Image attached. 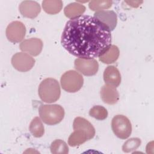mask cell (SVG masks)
<instances>
[{
  "label": "cell",
  "instance_id": "cell-1",
  "mask_svg": "<svg viewBox=\"0 0 154 154\" xmlns=\"http://www.w3.org/2000/svg\"><path fill=\"white\" fill-rule=\"evenodd\" d=\"M61 43L76 57L94 59L111 46V34L108 28L94 16L82 15L66 23Z\"/></svg>",
  "mask_w": 154,
  "mask_h": 154
},
{
  "label": "cell",
  "instance_id": "cell-2",
  "mask_svg": "<svg viewBox=\"0 0 154 154\" xmlns=\"http://www.w3.org/2000/svg\"><path fill=\"white\" fill-rule=\"evenodd\" d=\"M38 93L42 101L46 103H53L60 97V86L57 80L52 78L45 79L38 86Z\"/></svg>",
  "mask_w": 154,
  "mask_h": 154
},
{
  "label": "cell",
  "instance_id": "cell-3",
  "mask_svg": "<svg viewBox=\"0 0 154 154\" xmlns=\"http://www.w3.org/2000/svg\"><path fill=\"white\" fill-rule=\"evenodd\" d=\"M42 120L48 125H55L60 123L64 117V109L60 105H42L38 109Z\"/></svg>",
  "mask_w": 154,
  "mask_h": 154
},
{
  "label": "cell",
  "instance_id": "cell-4",
  "mask_svg": "<svg viewBox=\"0 0 154 154\" xmlns=\"http://www.w3.org/2000/svg\"><path fill=\"white\" fill-rule=\"evenodd\" d=\"M60 83L62 88L66 91L75 93L82 88L84 79L77 71L70 70L63 74L60 79Z\"/></svg>",
  "mask_w": 154,
  "mask_h": 154
},
{
  "label": "cell",
  "instance_id": "cell-5",
  "mask_svg": "<svg viewBox=\"0 0 154 154\" xmlns=\"http://www.w3.org/2000/svg\"><path fill=\"white\" fill-rule=\"evenodd\" d=\"M111 128L116 136L122 140L128 138L132 132L131 123L129 119L123 115H116L112 118Z\"/></svg>",
  "mask_w": 154,
  "mask_h": 154
},
{
  "label": "cell",
  "instance_id": "cell-6",
  "mask_svg": "<svg viewBox=\"0 0 154 154\" xmlns=\"http://www.w3.org/2000/svg\"><path fill=\"white\" fill-rule=\"evenodd\" d=\"M11 64L17 70L25 72L30 70L35 64V60L29 54L22 52L13 55Z\"/></svg>",
  "mask_w": 154,
  "mask_h": 154
},
{
  "label": "cell",
  "instance_id": "cell-7",
  "mask_svg": "<svg viewBox=\"0 0 154 154\" xmlns=\"http://www.w3.org/2000/svg\"><path fill=\"white\" fill-rule=\"evenodd\" d=\"M26 34V28L20 21H13L8 24L5 34L7 39L12 43H19L23 40Z\"/></svg>",
  "mask_w": 154,
  "mask_h": 154
},
{
  "label": "cell",
  "instance_id": "cell-8",
  "mask_svg": "<svg viewBox=\"0 0 154 154\" xmlns=\"http://www.w3.org/2000/svg\"><path fill=\"white\" fill-rule=\"evenodd\" d=\"M74 67L84 75L90 76L96 74L99 69V64L95 59L77 58L75 60Z\"/></svg>",
  "mask_w": 154,
  "mask_h": 154
},
{
  "label": "cell",
  "instance_id": "cell-9",
  "mask_svg": "<svg viewBox=\"0 0 154 154\" xmlns=\"http://www.w3.org/2000/svg\"><path fill=\"white\" fill-rule=\"evenodd\" d=\"M43 42L38 38H31L22 42L19 45L20 50L32 56L38 55L43 49Z\"/></svg>",
  "mask_w": 154,
  "mask_h": 154
},
{
  "label": "cell",
  "instance_id": "cell-10",
  "mask_svg": "<svg viewBox=\"0 0 154 154\" xmlns=\"http://www.w3.org/2000/svg\"><path fill=\"white\" fill-rule=\"evenodd\" d=\"M19 10L22 16L34 19L40 13L41 7L39 4L35 1H24L20 4Z\"/></svg>",
  "mask_w": 154,
  "mask_h": 154
},
{
  "label": "cell",
  "instance_id": "cell-11",
  "mask_svg": "<svg viewBox=\"0 0 154 154\" xmlns=\"http://www.w3.org/2000/svg\"><path fill=\"white\" fill-rule=\"evenodd\" d=\"M94 17L106 26L111 31L114 29L117 23V16L112 10H102L96 11Z\"/></svg>",
  "mask_w": 154,
  "mask_h": 154
},
{
  "label": "cell",
  "instance_id": "cell-12",
  "mask_svg": "<svg viewBox=\"0 0 154 154\" xmlns=\"http://www.w3.org/2000/svg\"><path fill=\"white\" fill-rule=\"evenodd\" d=\"M100 97L102 101L109 105H114L119 100V94L116 87L105 84L100 89Z\"/></svg>",
  "mask_w": 154,
  "mask_h": 154
},
{
  "label": "cell",
  "instance_id": "cell-13",
  "mask_svg": "<svg viewBox=\"0 0 154 154\" xmlns=\"http://www.w3.org/2000/svg\"><path fill=\"white\" fill-rule=\"evenodd\" d=\"M103 80L105 84L114 87H118L121 82V75L117 67L114 66H108L103 72Z\"/></svg>",
  "mask_w": 154,
  "mask_h": 154
},
{
  "label": "cell",
  "instance_id": "cell-14",
  "mask_svg": "<svg viewBox=\"0 0 154 154\" xmlns=\"http://www.w3.org/2000/svg\"><path fill=\"white\" fill-rule=\"evenodd\" d=\"M73 129H81L84 131L87 135L88 140L93 138L95 135V129L93 126L87 119L77 117L73 123Z\"/></svg>",
  "mask_w": 154,
  "mask_h": 154
},
{
  "label": "cell",
  "instance_id": "cell-15",
  "mask_svg": "<svg viewBox=\"0 0 154 154\" xmlns=\"http://www.w3.org/2000/svg\"><path fill=\"white\" fill-rule=\"evenodd\" d=\"M120 55V51L118 47L116 45H111V46L100 56L99 60L104 64H111L116 62Z\"/></svg>",
  "mask_w": 154,
  "mask_h": 154
},
{
  "label": "cell",
  "instance_id": "cell-16",
  "mask_svg": "<svg viewBox=\"0 0 154 154\" xmlns=\"http://www.w3.org/2000/svg\"><path fill=\"white\" fill-rule=\"evenodd\" d=\"M85 11V7L78 2H73L67 5L64 10L65 16L70 19L82 16Z\"/></svg>",
  "mask_w": 154,
  "mask_h": 154
},
{
  "label": "cell",
  "instance_id": "cell-17",
  "mask_svg": "<svg viewBox=\"0 0 154 154\" xmlns=\"http://www.w3.org/2000/svg\"><path fill=\"white\" fill-rule=\"evenodd\" d=\"M88 140L87 134L81 129H74L68 138V144L72 147L80 146Z\"/></svg>",
  "mask_w": 154,
  "mask_h": 154
},
{
  "label": "cell",
  "instance_id": "cell-18",
  "mask_svg": "<svg viewBox=\"0 0 154 154\" xmlns=\"http://www.w3.org/2000/svg\"><path fill=\"white\" fill-rule=\"evenodd\" d=\"M43 10L49 14H55L61 11L63 2L60 0H45L42 1Z\"/></svg>",
  "mask_w": 154,
  "mask_h": 154
},
{
  "label": "cell",
  "instance_id": "cell-19",
  "mask_svg": "<svg viewBox=\"0 0 154 154\" xmlns=\"http://www.w3.org/2000/svg\"><path fill=\"white\" fill-rule=\"evenodd\" d=\"M42 121L40 118L35 117L29 124V130L34 137L40 138L44 135L45 128Z\"/></svg>",
  "mask_w": 154,
  "mask_h": 154
},
{
  "label": "cell",
  "instance_id": "cell-20",
  "mask_svg": "<svg viewBox=\"0 0 154 154\" xmlns=\"http://www.w3.org/2000/svg\"><path fill=\"white\" fill-rule=\"evenodd\" d=\"M50 149L51 153L54 154H67L69 153L67 144L60 139L55 140L51 143Z\"/></svg>",
  "mask_w": 154,
  "mask_h": 154
},
{
  "label": "cell",
  "instance_id": "cell-21",
  "mask_svg": "<svg viewBox=\"0 0 154 154\" xmlns=\"http://www.w3.org/2000/svg\"><path fill=\"white\" fill-rule=\"evenodd\" d=\"M89 115L96 120H103L108 117V111L103 106L96 105L90 109Z\"/></svg>",
  "mask_w": 154,
  "mask_h": 154
},
{
  "label": "cell",
  "instance_id": "cell-22",
  "mask_svg": "<svg viewBox=\"0 0 154 154\" xmlns=\"http://www.w3.org/2000/svg\"><path fill=\"white\" fill-rule=\"evenodd\" d=\"M112 1L109 0L91 1L89 2L88 7L92 11H99L108 9L112 6Z\"/></svg>",
  "mask_w": 154,
  "mask_h": 154
},
{
  "label": "cell",
  "instance_id": "cell-23",
  "mask_svg": "<svg viewBox=\"0 0 154 154\" xmlns=\"http://www.w3.org/2000/svg\"><path fill=\"white\" fill-rule=\"evenodd\" d=\"M141 140L138 138H131L123 144L122 150L125 153L135 150L141 145Z\"/></svg>",
  "mask_w": 154,
  "mask_h": 154
},
{
  "label": "cell",
  "instance_id": "cell-24",
  "mask_svg": "<svg viewBox=\"0 0 154 154\" xmlns=\"http://www.w3.org/2000/svg\"><path fill=\"white\" fill-rule=\"evenodd\" d=\"M125 3H126L129 6L134 7V8H137L143 2V1H125Z\"/></svg>",
  "mask_w": 154,
  "mask_h": 154
}]
</instances>
